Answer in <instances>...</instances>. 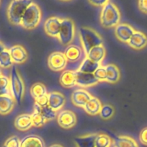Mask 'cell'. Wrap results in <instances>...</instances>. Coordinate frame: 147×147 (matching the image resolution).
Segmentation results:
<instances>
[{"label":"cell","instance_id":"obj_1","mask_svg":"<svg viewBox=\"0 0 147 147\" xmlns=\"http://www.w3.org/2000/svg\"><path fill=\"white\" fill-rule=\"evenodd\" d=\"M121 14L115 4L108 1L102 7L100 14L101 24L105 28H112L120 24Z\"/></svg>","mask_w":147,"mask_h":147},{"label":"cell","instance_id":"obj_2","mask_svg":"<svg viewBox=\"0 0 147 147\" xmlns=\"http://www.w3.org/2000/svg\"><path fill=\"white\" fill-rule=\"evenodd\" d=\"M79 36L83 47V50L86 55L90 51L91 49L97 46L102 45L103 42L102 37L95 30L90 27H80Z\"/></svg>","mask_w":147,"mask_h":147},{"label":"cell","instance_id":"obj_3","mask_svg":"<svg viewBox=\"0 0 147 147\" xmlns=\"http://www.w3.org/2000/svg\"><path fill=\"white\" fill-rule=\"evenodd\" d=\"M33 2L31 0L12 1L7 9V17L10 23L14 25H20L24 11Z\"/></svg>","mask_w":147,"mask_h":147},{"label":"cell","instance_id":"obj_4","mask_svg":"<svg viewBox=\"0 0 147 147\" xmlns=\"http://www.w3.org/2000/svg\"><path fill=\"white\" fill-rule=\"evenodd\" d=\"M42 12L40 7L36 3L33 2L24 11L20 25L26 30H33L40 22Z\"/></svg>","mask_w":147,"mask_h":147},{"label":"cell","instance_id":"obj_5","mask_svg":"<svg viewBox=\"0 0 147 147\" xmlns=\"http://www.w3.org/2000/svg\"><path fill=\"white\" fill-rule=\"evenodd\" d=\"M10 93L16 103L19 105L22 101L24 93V84L18 70L14 65L12 66L10 75Z\"/></svg>","mask_w":147,"mask_h":147},{"label":"cell","instance_id":"obj_6","mask_svg":"<svg viewBox=\"0 0 147 147\" xmlns=\"http://www.w3.org/2000/svg\"><path fill=\"white\" fill-rule=\"evenodd\" d=\"M75 24L69 18H65L61 20L60 32L58 40L63 45L69 46L74 39Z\"/></svg>","mask_w":147,"mask_h":147},{"label":"cell","instance_id":"obj_7","mask_svg":"<svg viewBox=\"0 0 147 147\" xmlns=\"http://www.w3.org/2000/svg\"><path fill=\"white\" fill-rule=\"evenodd\" d=\"M68 61L61 52H53L48 58L49 68L53 71H62L66 67Z\"/></svg>","mask_w":147,"mask_h":147},{"label":"cell","instance_id":"obj_8","mask_svg":"<svg viewBox=\"0 0 147 147\" xmlns=\"http://www.w3.org/2000/svg\"><path fill=\"white\" fill-rule=\"evenodd\" d=\"M57 122L59 126L63 129H71L76 123V114L71 111H61L57 115Z\"/></svg>","mask_w":147,"mask_h":147},{"label":"cell","instance_id":"obj_9","mask_svg":"<svg viewBox=\"0 0 147 147\" xmlns=\"http://www.w3.org/2000/svg\"><path fill=\"white\" fill-rule=\"evenodd\" d=\"M135 31L133 27L125 23H120L115 27V34L118 40L127 44Z\"/></svg>","mask_w":147,"mask_h":147},{"label":"cell","instance_id":"obj_10","mask_svg":"<svg viewBox=\"0 0 147 147\" xmlns=\"http://www.w3.org/2000/svg\"><path fill=\"white\" fill-rule=\"evenodd\" d=\"M61 20L56 17H50L47 19L44 24L45 32L50 37L58 38L61 26Z\"/></svg>","mask_w":147,"mask_h":147},{"label":"cell","instance_id":"obj_11","mask_svg":"<svg viewBox=\"0 0 147 147\" xmlns=\"http://www.w3.org/2000/svg\"><path fill=\"white\" fill-rule=\"evenodd\" d=\"M63 53L68 63H78L82 60V57L84 58L86 57L84 50H82L81 47L74 45H69L67 46Z\"/></svg>","mask_w":147,"mask_h":147},{"label":"cell","instance_id":"obj_12","mask_svg":"<svg viewBox=\"0 0 147 147\" xmlns=\"http://www.w3.org/2000/svg\"><path fill=\"white\" fill-rule=\"evenodd\" d=\"M92 97V95L84 89H76L71 94V101L74 106L84 109Z\"/></svg>","mask_w":147,"mask_h":147},{"label":"cell","instance_id":"obj_13","mask_svg":"<svg viewBox=\"0 0 147 147\" xmlns=\"http://www.w3.org/2000/svg\"><path fill=\"white\" fill-rule=\"evenodd\" d=\"M48 106L56 112L62 109L66 103L65 96L62 93L57 91H53L48 93Z\"/></svg>","mask_w":147,"mask_h":147},{"label":"cell","instance_id":"obj_14","mask_svg":"<svg viewBox=\"0 0 147 147\" xmlns=\"http://www.w3.org/2000/svg\"><path fill=\"white\" fill-rule=\"evenodd\" d=\"M76 86L82 88L92 87L99 83L94 74L92 73H82L80 71H76Z\"/></svg>","mask_w":147,"mask_h":147},{"label":"cell","instance_id":"obj_15","mask_svg":"<svg viewBox=\"0 0 147 147\" xmlns=\"http://www.w3.org/2000/svg\"><path fill=\"white\" fill-rule=\"evenodd\" d=\"M128 45L136 50H141L147 45V36L141 31H135L130 39Z\"/></svg>","mask_w":147,"mask_h":147},{"label":"cell","instance_id":"obj_16","mask_svg":"<svg viewBox=\"0 0 147 147\" xmlns=\"http://www.w3.org/2000/svg\"><path fill=\"white\" fill-rule=\"evenodd\" d=\"M13 63L16 64L24 63L27 60L28 55L25 49L20 45H15L9 50Z\"/></svg>","mask_w":147,"mask_h":147},{"label":"cell","instance_id":"obj_17","mask_svg":"<svg viewBox=\"0 0 147 147\" xmlns=\"http://www.w3.org/2000/svg\"><path fill=\"white\" fill-rule=\"evenodd\" d=\"M14 126L19 131H25L33 126L32 116L30 114L23 113L17 116L14 120Z\"/></svg>","mask_w":147,"mask_h":147},{"label":"cell","instance_id":"obj_18","mask_svg":"<svg viewBox=\"0 0 147 147\" xmlns=\"http://www.w3.org/2000/svg\"><path fill=\"white\" fill-rule=\"evenodd\" d=\"M15 103V100L11 95L0 96V114H9L13 110Z\"/></svg>","mask_w":147,"mask_h":147},{"label":"cell","instance_id":"obj_19","mask_svg":"<svg viewBox=\"0 0 147 147\" xmlns=\"http://www.w3.org/2000/svg\"><path fill=\"white\" fill-rule=\"evenodd\" d=\"M20 147H46V145L40 136L30 134L20 140Z\"/></svg>","mask_w":147,"mask_h":147},{"label":"cell","instance_id":"obj_20","mask_svg":"<svg viewBox=\"0 0 147 147\" xmlns=\"http://www.w3.org/2000/svg\"><path fill=\"white\" fill-rule=\"evenodd\" d=\"M61 85L65 88H73L76 86V73L72 70H64L59 79Z\"/></svg>","mask_w":147,"mask_h":147},{"label":"cell","instance_id":"obj_21","mask_svg":"<svg viewBox=\"0 0 147 147\" xmlns=\"http://www.w3.org/2000/svg\"><path fill=\"white\" fill-rule=\"evenodd\" d=\"M102 106V105L100 100L97 98L92 96L90 100L85 105V106L84 107V110L89 115L96 116V115L99 114Z\"/></svg>","mask_w":147,"mask_h":147},{"label":"cell","instance_id":"obj_22","mask_svg":"<svg viewBox=\"0 0 147 147\" xmlns=\"http://www.w3.org/2000/svg\"><path fill=\"white\" fill-rule=\"evenodd\" d=\"M98 134H90L78 136L74 139L76 147H95V141Z\"/></svg>","mask_w":147,"mask_h":147},{"label":"cell","instance_id":"obj_23","mask_svg":"<svg viewBox=\"0 0 147 147\" xmlns=\"http://www.w3.org/2000/svg\"><path fill=\"white\" fill-rule=\"evenodd\" d=\"M105 55H106L105 48L103 45H102L97 46L91 49L90 51L86 56L92 61L101 64L102 60L105 59Z\"/></svg>","mask_w":147,"mask_h":147},{"label":"cell","instance_id":"obj_24","mask_svg":"<svg viewBox=\"0 0 147 147\" xmlns=\"http://www.w3.org/2000/svg\"><path fill=\"white\" fill-rule=\"evenodd\" d=\"M113 147H138L137 142L128 136H116L113 139Z\"/></svg>","mask_w":147,"mask_h":147},{"label":"cell","instance_id":"obj_25","mask_svg":"<svg viewBox=\"0 0 147 147\" xmlns=\"http://www.w3.org/2000/svg\"><path fill=\"white\" fill-rule=\"evenodd\" d=\"M106 70V82L110 83H115L120 80V73L115 65L108 64L105 66Z\"/></svg>","mask_w":147,"mask_h":147},{"label":"cell","instance_id":"obj_26","mask_svg":"<svg viewBox=\"0 0 147 147\" xmlns=\"http://www.w3.org/2000/svg\"><path fill=\"white\" fill-rule=\"evenodd\" d=\"M100 65L101 64L92 61V60H91L90 59L88 58L86 56L85 58L81 63L80 66H79V69H78V71L94 74V73L96 71L97 69Z\"/></svg>","mask_w":147,"mask_h":147},{"label":"cell","instance_id":"obj_27","mask_svg":"<svg viewBox=\"0 0 147 147\" xmlns=\"http://www.w3.org/2000/svg\"><path fill=\"white\" fill-rule=\"evenodd\" d=\"M31 116L33 126L35 127H42L47 122V121L42 114L41 111H40V106L36 102H35L34 111H33V114H31Z\"/></svg>","mask_w":147,"mask_h":147},{"label":"cell","instance_id":"obj_28","mask_svg":"<svg viewBox=\"0 0 147 147\" xmlns=\"http://www.w3.org/2000/svg\"><path fill=\"white\" fill-rule=\"evenodd\" d=\"M30 94L34 98L35 101H37L47 96V89L43 83H36L32 86L30 88Z\"/></svg>","mask_w":147,"mask_h":147},{"label":"cell","instance_id":"obj_29","mask_svg":"<svg viewBox=\"0 0 147 147\" xmlns=\"http://www.w3.org/2000/svg\"><path fill=\"white\" fill-rule=\"evenodd\" d=\"M11 55L9 50L5 49L0 54V67L3 68H8L13 65Z\"/></svg>","mask_w":147,"mask_h":147},{"label":"cell","instance_id":"obj_30","mask_svg":"<svg viewBox=\"0 0 147 147\" xmlns=\"http://www.w3.org/2000/svg\"><path fill=\"white\" fill-rule=\"evenodd\" d=\"M11 95L10 93V80L7 76H3L0 78V96Z\"/></svg>","mask_w":147,"mask_h":147},{"label":"cell","instance_id":"obj_31","mask_svg":"<svg viewBox=\"0 0 147 147\" xmlns=\"http://www.w3.org/2000/svg\"><path fill=\"white\" fill-rule=\"evenodd\" d=\"M114 113H115L114 108L110 104H105L102 105L99 116L104 120H108L113 116Z\"/></svg>","mask_w":147,"mask_h":147},{"label":"cell","instance_id":"obj_32","mask_svg":"<svg viewBox=\"0 0 147 147\" xmlns=\"http://www.w3.org/2000/svg\"><path fill=\"white\" fill-rule=\"evenodd\" d=\"M40 111H41L42 114H43V116H44V118L47 121L53 120L56 118L57 113L48 106V104L45 105L43 106H40Z\"/></svg>","mask_w":147,"mask_h":147},{"label":"cell","instance_id":"obj_33","mask_svg":"<svg viewBox=\"0 0 147 147\" xmlns=\"http://www.w3.org/2000/svg\"><path fill=\"white\" fill-rule=\"evenodd\" d=\"M94 76L99 82H106V70L105 66L100 65L96 71L94 73Z\"/></svg>","mask_w":147,"mask_h":147},{"label":"cell","instance_id":"obj_34","mask_svg":"<svg viewBox=\"0 0 147 147\" xmlns=\"http://www.w3.org/2000/svg\"><path fill=\"white\" fill-rule=\"evenodd\" d=\"M3 147H20V140L17 136H12L4 142Z\"/></svg>","mask_w":147,"mask_h":147},{"label":"cell","instance_id":"obj_35","mask_svg":"<svg viewBox=\"0 0 147 147\" xmlns=\"http://www.w3.org/2000/svg\"><path fill=\"white\" fill-rule=\"evenodd\" d=\"M139 140L142 144L147 146V127L141 130L139 135Z\"/></svg>","mask_w":147,"mask_h":147},{"label":"cell","instance_id":"obj_36","mask_svg":"<svg viewBox=\"0 0 147 147\" xmlns=\"http://www.w3.org/2000/svg\"><path fill=\"white\" fill-rule=\"evenodd\" d=\"M138 9L143 13L147 14V0H140L138 1Z\"/></svg>","mask_w":147,"mask_h":147},{"label":"cell","instance_id":"obj_37","mask_svg":"<svg viewBox=\"0 0 147 147\" xmlns=\"http://www.w3.org/2000/svg\"><path fill=\"white\" fill-rule=\"evenodd\" d=\"M108 0L104 1V0H93V1H89V2L93 6H97V7H103Z\"/></svg>","mask_w":147,"mask_h":147},{"label":"cell","instance_id":"obj_38","mask_svg":"<svg viewBox=\"0 0 147 147\" xmlns=\"http://www.w3.org/2000/svg\"><path fill=\"white\" fill-rule=\"evenodd\" d=\"M5 47H4V45L2 44V43L1 42H0V54H1V52H3L4 51V50H5Z\"/></svg>","mask_w":147,"mask_h":147},{"label":"cell","instance_id":"obj_39","mask_svg":"<svg viewBox=\"0 0 147 147\" xmlns=\"http://www.w3.org/2000/svg\"><path fill=\"white\" fill-rule=\"evenodd\" d=\"M49 147H63V146H61V145H60V144H55L51 145V146H50Z\"/></svg>","mask_w":147,"mask_h":147},{"label":"cell","instance_id":"obj_40","mask_svg":"<svg viewBox=\"0 0 147 147\" xmlns=\"http://www.w3.org/2000/svg\"><path fill=\"white\" fill-rule=\"evenodd\" d=\"M2 76H3L2 73H1V70H0V78H1L2 77Z\"/></svg>","mask_w":147,"mask_h":147},{"label":"cell","instance_id":"obj_41","mask_svg":"<svg viewBox=\"0 0 147 147\" xmlns=\"http://www.w3.org/2000/svg\"><path fill=\"white\" fill-rule=\"evenodd\" d=\"M0 4H1V1H0Z\"/></svg>","mask_w":147,"mask_h":147},{"label":"cell","instance_id":"obj_42","mask_svg":"<svg viewBox=\"0 0 147 147\" xmlns=\"http://www.w3.org/2000/svg\"><path fill=\"white\" fill-rule=\"evenodd\" d=\"M95 147H97V146H95Z\"/></svg>","mask_w":147,"mask_h":147}]
</instances>
